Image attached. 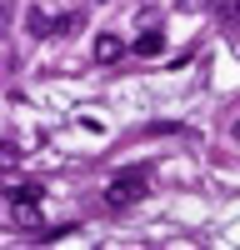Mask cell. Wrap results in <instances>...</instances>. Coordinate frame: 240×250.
<instances>
[{"label":"cell","instance_id":"cell-1","mask_svg":"<svg viewBox=\"0 0 240 250\" xmlns=\"http://www.w3.org/2000/svg\"><path fill=\"white\" fill-rule=\"evenodd\" d=\"M135 200H145V175L140 170H125V175H115L105 185V205L110 210H125V205H135Z\"/></svg>","mask_w":240,"mask_h":250},{"label":"cell","instance_id":"cell-2","mask_svg":"<svg viewBox=\"0 0 240 250\" xmlns=\"http://www.w3.org/2000/svg\"><path fill=\"white\" fill-rule=\"evenodd\" d=\"M120 55H125V45H120V35H95V60H100V65H115Z\"/></svg>","mask_w":240,"mask_h":250},{"label":"cell","instance_id":"cell-3","mask_svg":"<svg viewBox=\"0 0 240 250\" xmlns=\"http://www.w3.org/2000/svg\"><path fill=\"white\" fill-rule=\"evenodd\" d=\"M130 50H135V55H145V60H150V55H160V50H165V35H160V30H140V35H135V45H130Z\"/></svg>","mask_w":240,"mask_h":250},{"label":"cell","instance_id":"cell-4","mask_svg":"<svg viewBox=\"0 0 240 250\" xmlns=\"http://www.w3.org/2000/svg\"><path fill=\"white\" fill-rule=\"evenodd\" d=\"M25 30H30V35H50V30H55V20H50L45 10H30V15H25Z\"/></svg>","mask_w":240,"mask_h":250},{"label":"cell","instance_id":"cell-5","mask_svg":"<svg viewBox=\"0 0 240 250\" xmlns=\"http://www.w3.org/2000/svg\"><path fill=\"white\" fill-rule=\"evenodd\" d=\"M15 165H20V150H15V145H5V140H0V175H10Z\"/></svg>","mask_w":240,"mask_h":250},{"label":"cell","instance_id":"cell-6","mask_svg":"<svg viewBox=\"0 0 240 250\" xmlns=\"http://www.w3.org/2000/svg\"><path fill=\"white\" fill-rule=\"evenodd\" d=\"M210 0H180V10H205Z\"/></svg>","mask_w":240,"mask_h":250},{"label":"cell","instance_id":"cell-7","mask_svg":"<svg viewBox=\"0 0 240 250\" xmlns=\"http://www.w3.org/2000/svg\"><path fill=\"white\" fill-rule=\"evenodd\" d=\"M235 140H240V120H235Z\"/></svg>","mask_w":240,"mask_h":250}]
</instances>
